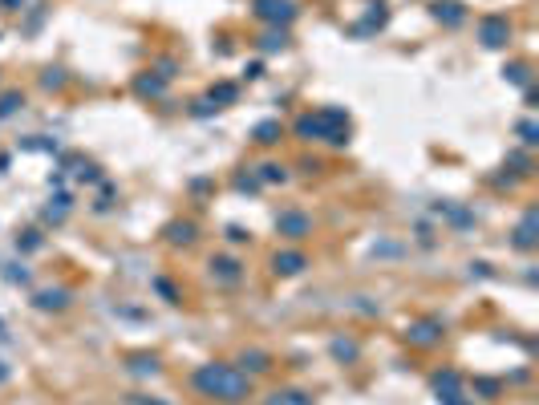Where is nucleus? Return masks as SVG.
<instances>
[{"label": "nucleus", "instance_id": "f8f14e48", "mask_svg": "<svg viewBox=\"0 0 539 405\" xmlns=\"http://www.w3.org/2000/svg\"><path fill=\"white\" fill-rule=\"evenodd\" d=\"M65 304H69V292L65 288H49L37 296V308H45V312H49V308H65Z\"/></svg>", "mask_w": 539, "mask_h": 405}, {"label": "nucleus", "instance_id": "4be33fe9", "mask_svg": "<svg viewBox=\"0 0 539 405\" xmlns=\"http://www.w3.org/2000/svg\"><path fill=\"white\" fill-rule=\"evenodd\" d=\"M519 134H523L527 146H535V134H539V130H535V122H519Z\"/></svg>", "mask_w": 539, "mask_h": 405}, {"label": "nucleus", "instance_id": "f3484780", "mask_svg": "<svg viewBox=\"0 0 539 405\" xmlns=\"http://www.w3.org/2000/svg\"><path fill=\"white\" fill-rule=\"evenodd\" d=\"M284 45H288V37H284V33H280V29H276V33H268V37H263V49H268V53L284 49Z\"/></svg>", "mask_w": 539, "mask_h": 405}, {"label": "nucleus", "instance_id": "4468645a", "mask_svg": "<svg viewBox=\"0 0 539 405\" xmlns=\"http://www.w3.org/2000/svg\"><path fill=\"white\" fill-rule=\"evenodd\" d=\"M134 89H138V93H146V98H158V93L166 89V77H138V81H134Z\"/></svg>", "mask_w": 539, "mask_h": 405}, {"label": "nucleus", "instance_id": "39448f33", "mask_svg": "<svg viewBox=\"0 0 539 405\" xmlns=\"http://www.w3.org/2000/svg\"><path fill=\"white\" fill-rule=\"evenodd\" d=\"M507 37H511V29H507V21H503V16H487V21L478 25V41H483L487 49H503V45H507Z\"/></svg>", "mask_w": 539, "mask_h": 405}, {"label": "nucleus", "instance_id": "aec40b11", "mask_svg": "<svg viewBox=\"0 0 539 405\" xmlns=\"http://www.w3.org/2000/svg\"><path fill=\"white\" fill-rule=\"evenodd\" d=\"M503 73L511 77L515 86H527V65H511V69H503Z\"/></svg>", "mask_w": 539, "mask_h": 405}, {"label": "nucleus", "instance_id": "2eb2a0df", "mask_svg": "<svg viewBox=\"0 0 539 405\" xmlns=\"http://www.w3.org/2000/svg\"><path fill=\"white\" fill-rule=\"evenodd\" d=\"M256 142H260V146L280 142V122H260V126H256Z\"/></svg>", "mask_w": 539, "mask_h": 405}, {"label": "nucleus", "instance_id": "5701e85b", "mask_svg": "<svg viewBox=\"0 0 539 405\" xmlns=\"http://www.w3.org/2000/svg\"><path fill=\"white\" fill-rule=\"evenodd\" d=\"M333 353H337V357H357V344H349V341H333Z\"/></svg>", "mask_w": 539, "mask_h": 405}, {"label": "nucleus", "instance_id": "0eeeda50", "mask_svg": "<svg viewBox=\"0 0 539 405\" xmlns=\"http://www.w3.org/2000/svg\"><path fill=\"white\" fill-rule=\"evenodd\" d=\"M272 267H276V276H296V272L308 267V260H304V252H276Z\"/></svg>", "mask_w": 539, "mask_h": 405}, {"label": "nucleus", "instance_id": "7ed1b4c3", "mask_svg": "<svg viewBox=\"0 0 539 405\" xmlns=\"http://www.w3.org/2000/svg\"><path fill=\"white\" fill-rule=\"evenodd\" d=\"M256 16L268 25H288L296 9H292V0H256Z\"/></svg>", "mask_w": 539, "mask_h": 405}, {"label": "nucleus", "instance_id": "20e7f679", "mask_svg": "<svg viewBox=\"0 0 539 405\" xmlns=\"http://www.w3.org/2000/svg\"><path fill=\"white\" fill-rule=\"evenodd\" d=\"M405 341L418 344V349H430V344L442 341V324L438 320H414V324L405 329Z\"/></svg>", "mask_w": 539, "mask_h": 405}, {"label": "nucleus", "instance_id": "1a4fd4ad", "mask_svg": "<svg viewBox=\"0 0 539 405\" xmlns=\"http://www.w3.org/2000/svg\"><path fill=\"white\" fill-rule=\"evenodd\" d=\"M434 16L446 21V25H463V21H466L463 4H454V0H438V4H434Z\"/></svg>", "mask_w": 539, "mask_h": 405}, {"label": "nucleus", "instance_id": "f257e3e1", "mask_svg": "<svg viewBox=\"0 0 539 405\" xmlns=\"http://www.w3.org/2000/svg\"><path fill=\"white\" fill-rule=\"evenodd\" d=\"M191 381H195V389H199L203 397H215V401H243V397L251 393L248 373L236 369V365H219V361L199 365Z\"/></svg>", "mask_w": 539, "mask_h": 405}, {"label": "nucleus", "instance_id": "9d476101", "mask_svg": "<svg viewBox=\"0 0 539 405\" xmlns=\"http://www.w3.org/2000/svg\"><path fill=\"white\" fill-rule=\"evenodd\" d=\"M268 405H313V397H308V393H301V389H280V393H272V397H268Z\"/></svg>", "mask_w": 539, "mask_h": 405}, {"label": "nucleus", "instance_id": "ddd939ff", "mask_svg": "<svg viewBox=\"0 0 539 405\" xmlns=\"http://www.w3.org/2000/svg\"><path fill=\"white\" fill-rule=\"evenodd\" d=\"M211 272L223 280V284H236V280H239V264H236V260H211Z\"/></svg>", "mask_w": 539, "mask_h": 405}, {"label": "nucleus", "instance_id": "f03ea898", "mask_svg": "<svg viewBox=\"0 0 539 405\" xmlns=\"http://www.w3.org/2000/svg\"><path fill=\"white\" fill-rule=\"evenodd\" d=\"M296 134L301 138H325V142H349V118L341 110H316V114H304L296 122Z\"/></svg>", "mask_w": 539, "mask_h": 405}, {"label": "nucleus", "instance_id": "423d86ee", "mask_svg": "<svg viewBox=\"0 0 539 405\" xmlns=\"http://www.w3.org/2000/svg\"><path fill=\"white\" fill-rule=\"evenodd\" d=\"M276 231L288 235V240H304V235L313 231V219L301 215V211H284V215H276Z\"/></svg>", "mask_w": 539, "mask_h": 405}, {"label": "nucleus", "instance_id": "dca6fc26", "mask_svg": "<svg viewBox=\"0 0 539 405\" xmlns=\"http://www.w3.org/2000/svg\"><path fill=\"white\" fill-rule=\"evenodd\" d=\"M171 240H175V243H191V240H195V227H191V223H175V227H171Z\"/></svg>", "mask_w": 539, "mask_h": 405}, {"label": "nucleus", "instance_id": "a211bd4d", "mask_svg": "<svg viewBox=\"0 0 539 405\" xmlns=\"http://www.w3.org/2000/svg\"><path fill=\"white\" fill-rule=\"evenodd\" d=\"M260 170H263V183H284V166H276V163H268V166H260Z\"/></svg>", "mask_w": 539, "mask_h": 405}, {"label": "nucleus", "instance_id": "9b49d317", "mask_svg": "<svg viewBox=\"0 0 539 405\" xmlns=\"http://www.w3.org/2000/svg\"><path fill=\"white\" fill-rule=\"evenodd\" d=\"M434 389L446 393V401H454V397H458V373H450V369H446V373H434Z\"/></svg>", "mask_w": 539, "mask_h": 405}, {"label": "nucleus", "instance_id": "6e6552de", "mask_svg": "<svg viewBox=\"0 0 539 405\" xmlns=\"http://www.w3.org/2000/svg\"><path fill=\"white\" fill-rule=\"evenodd\" d=\"M535 223H539L535 211H527V215L519 219V227H515V247H523V252L535 247Z\"/></svg>", "mask_w": 539, "mask_h": 405}, {"label": "nucleus", "instance_id": "b1692460", "mask_svg": "<svg viewBox=\"0 0 539 405\" xmlns=\"http://www.w3.org/2000/svg\"><path fill=\"white\" fill-rule=\"evenodd\" d=\"M0 341H4V324H0Z\"/></svg>", "mask_w": 539, "mask_h": 405}, {"label": "nucleus", "instance_id": "6ab92c4d", "mask_svg": "<svg viewBox=\"0 0 539 405\" xmlns=\"http://www.w3.org/2000/svg\"><path fill=\"white\" fill-rule=\"evenodd\" d=\"M231 98H236V86H227V81L211 89V101H231Z\"/></svg>", "mask_w": 539, "mask_h": 405}, {"label": "nucleus", "instance_id": "412c9836", "mask_svg": "<svg viewBox=\"0 0 539 405\" xmlns=\"http://www.w3.org/2000/svg\"><path fill=\"white\" fill-rule=\"evenodd\" d=\"M16 106H21V93H9V98L0 101V118H9L16 110Z\"/></svg>", "mask_w": 539, "mask_h": 405}]
</instances>
